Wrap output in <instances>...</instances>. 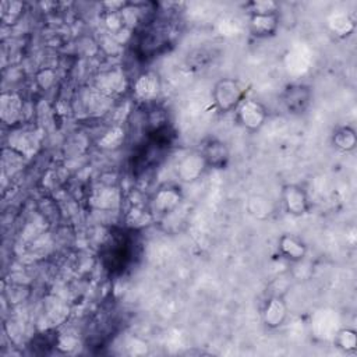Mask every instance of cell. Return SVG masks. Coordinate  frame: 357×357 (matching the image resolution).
Segmentation results:
<instances>
[{
	"label": "cell",
	"instance_id": "6",
	"mask_svg": "<svg viewBox=\"0 0 357 357\" xmlns=\"http://www.w3.org/2000/svg\"><path fill=\"white\" fill-rule=\"evenodd\" d=\"M279 28L278 11L250 13L248 29L255 38H271L276 35Z\"/></svg>",
	"mask_w": 357,
	"mask_h": 357
},
{
	"label": "cell",
	"instance_id": "4",
	"mask_svg": "<svg viewBox=\"0 0 357 357\" xmlns=\"http://www.w3.org/2000/svg\"><path fill=\"white\" fill-rule=\"evenodd\" d=\"M199 155L204 159V163L206 167L215 169V170H223L227 167L230 162V149L226 145L225 141L209 137L202 141L199 146Z\"/></svg>",
	"mask_w": 357,
	"mask_h": 357
},
{
	"label": "cell",
	"instance_id": "3",
	"mask_svg": "<svg viewBox=\"0 0 357 357\" xmlns=\"http://www.w3.org/2000/svg\"><path fill=\"white\" fill-rule=\"evenodd\" d=\"M312 100V89L305 84H290L287 85L282 95L280 103L283 109L290 114L304 113Z\"/></svg>",
	"mask_w": 357,
	"mask_h": 357
},
{
	"label": "cell",
	"instance_id": "1",
	"mask_svg": "<svg viewBox=\"0 0 357 357\" xmlns=\"http://www.w3.org/2000/svg\"><path fill=\"white\" fill-rule=\"evenodd\" d=\"M244 98H247V89L234 78H220L213 85L212 100L220 113L234 112Z\"/></svg>",
	"mask_w": 357,
	"mask_h": 357
},
{
	"label": "cell",
	"instance_id": "10",
	"mask_svg": "<svg viewBox=\"0 0 357 357\" xmlns=\"http://www.w3.org/2000/svg\"><path fill=\"white\" fill-rule=\"evenodd\" d=\"M278 251L282 255V258L291 262H298L305 257L307 245L301 238L286 233L279 237Z\"/></svg>",
	"mask_w": 357,
	"mask_h": 357
},
{
	"label": "cell",
	"instance_id": "13",
	"mask_svg": "<svg viewBox=\"0 0 357 357\" xmlns=\"http://www.w3.org/2000/svg\"><path fill=\"white\" fill-rule=\"evenodd\" d=\"M333 343L344 353H354L357 350V332L353 328H342L336 332Z\"/></svg>",
	"mask_w": 357,
	"mask_h": 357
},
{
	"label": "cell",
	"instance_id": "12",
	"mask_svg": "<svg viewBox=\"0 0 357 357\" xmlns=\"http://www.w3.org/2000/svg\"><path fill=\"white\" fill-rule=\"evenodd\" d=\"M332 144L340 152H351L357 146V135L350 126H340L332 134Z\"/></svg>",
	"mask_w": 357,
	"mask_h": 357
},
{
	"label": "cell",
	"instance_id": "9",
	"mask_svg": "<svg viewBox=\"0 0 357 357\" xmlns=\"http://www.w3.org/2000/svg\"><path fill=\"white\" fill-rule=\"evenodd\" d=\"M160 92L159 75L153 71L142 73L134 82V93L141 100H153Z\"/></svg>",
	"mask_w": 357,
	"mask_h": 357
},
{
	"label": "cell",
	"instance_id": "5",
	"mask_svg": "<svg viewBox=\"0 0 357 357\" xmlns=\"http://www.w3.org/2000/svg\"><path fill=\"white\" fill-rule=\"evenodd\" d=\"M280 198L284 211L291 216H304L311 211V201L308 194L298 184H284L282 187Z\"/></svg>",
	"mask_w": 357,
	"mask_h": 357
},
{
	"label": "cell",
	"instance_id": "8",
	"mask_svg": "<svg viewBox=\"0 0 357 357\" xmlns=\"http://www.w3.org/2000/svg\"><path fill=\"white\" fill-rule=\"evenodd\" d=\"M287 318V304L283 297L273 296L262 308V322L269 329H278Z\"/></svg>",
	"mask_w": 357,
	"mask_h": 357
},
{
	"label": "cell",
	"instance_id": "2",
	"mask_svg": "<svg viewBox=\"0 0 357 357\" xmlns=\"http://www.w3.org/2000/svg\"><path fill=\"white\" fill-rule=\"evenodd\" d=\"M234 113L237 124L250 132L259 131L268 119L266 107L261 102L251 98H244Z\"/></svg>",
	"mask_w": 357,
	"mask_h": 357
},
{
	"label": "cell",
	"instance_id": "11",
	"mask_svg": "<svg viewBox=\"0 0 357 357\" xmlns=\"http://www.w3.org/2000/svg\"><path fill=\"white\" fill-rule=\"evenodd\" d=\"M205 163L204 159L201 158L199 152L197 153H191L187 158H184L178 165H177V176L183 180V181H192L195 180L202 170L205 169Z\"/></svg>",
	"mask_w": 357,
	"mask_h": 357
},
{
	"label": "cell",
	"instance_id": "7",
	"mask_svg": "<svg viewBox=\"0 0 357 357\" xmlns=\"http://www.w3.org/2000/svg\"><path fill=\"white\" fill-rule=\"evenodd\" d=\"M181 190L177 185L166 184L160 187L152 198V209L158 215H167L176 211L181 202Z\"/></svg>",
	"mask_w": 357,
	"mask_h": 357
}]
</instances>
